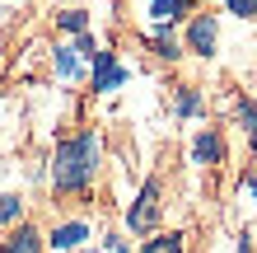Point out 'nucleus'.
I'll use <instances>...</instances> for the list:
<instances>
[{
    "instance_id": "obj_1",
    "label": "nucleus",
    "mask_w": 257,
    "mask_h": 253,
    "mask_svg": "<svg viewBox=\"0 0 257 253\" xmlns=\"http://www.w3.org/2000/svg\"><path fill=\"white\" fill-rule=\"evenodd\" d=\"M94 174H98V131H80V136L56 145V155H52L56 192H80L94 183Z\"/></svg>"
},
{
    "instance_id": "obj_2",
    "label": "nucleus",
    "mask_w": 257,
    "mask_h": 253,
    "mask_svg": "<svg viewBox=\"0 0 257 253\" xmlns=\"http://www.w3.org/2000/svg\"><path fill=\"white\" fill-rule=\"evenodd\" d=\"M155 220H159V178H150L141 188V197H136V206L126 211V225L136 234H145V230H155Z\"/></svg>"
},
{
    "instance_id": "obj_3",
    "label": "nucleus",
    "mask_w": 257,
    "mask_h": 253,
    "mask_svg": "<svg viewBox=\"0 0 257 253\" xmlns=\"http://www.w3.org/2000/svg\"><path fill=\"white\" fill-rule=\"evenodd\" d=\"M215 38H220L215 14H196V19L187 24V47H192L196 56H210V52H215Z\"/></svg>"
},
{
    "instance_id": "obj_4",
    "label": "nucleus",
    "mask_w": 257,
    "mask_h": 253,
    "mask_svg": "<svg viewBox=\"0 0 257 253\" xmlns=\"http://www.w3.org/2000/svg\"><path fill=\"white\" fill-rule=\"evenodd\" d=\"M117 85H126V66L117 61L112 52H98L94 56V89L108 94V89H117Z\"/></svg>"
},
{
    "instance_id": "obj_5",
    "label": "nucleus",
    "mask_w": 257,
    "mask_h": 253,
    "mask_svg": "<svg viewBox=\"0 0 257 253\" xmlns=\"http://www.w3.org/2000/svg\"><path fill=\"white\" fill-rule=\"evenodd\" d=\"M0 253H42V234H38L33 225H19V230L5 239V248H0Z\"/></svg>"
},
{
    "instance_id": "obj_6",
    "label": "nucleus",
    "mask_w": 257,
    "mask_h": 253,
    "mask_svg": "<svg viewBox=\"0 0 257 253\" xmlns=\"http://www.w3.org/2000/svg\"><path fill=\"white\" fill-rule=\"evenodd\" d=\"M89 239V225L84 220H70V225H56L52 230V248H80Z\"/></svg>"
},
{
    "instance_id": "obj_7",
    "label": "nucleus",
    "mask_w": 257,
    "mask_h": 253,
    "mask_svg": "<svg viewBox=\"0 0 257 253\" xmlns=\"http://www.w3.org/2000/svg\"><path fill=\"white\" fill-rule=\"evenodd\" d=\"M192 159H196V164H215V159H220V136H215V131H201V136L192 141Z\"/></svg>"
},
{
    "instance_id": "obj_8",
    "label": "nucleus",
    "mask_w": 257,
    "mask_h": 253,
    "mask_svg": "<svg viewBox=\"0 0 257 253\" xmlns=\"http://www.w3.org/2000/svg\"><path fill=\"white\" fill-rule=\"evenodd\" d=\"M238 122L248 127V145L257 150V103L252 99H238Z\"/></svg>"
},
{
    "instance_id": "obj_9",
    "label": "nucleus",
    "mask_w": 257,
    "mask_h": 253,
    "mask_svg": "<svg viewBox=\"0 0 257 253\" xmlns=\"http://www.w3.org/2000/svg\"><path fill=\"white\" fill-rule=\"evenodd\" d=\"M150 14H155V24H173L183 14V0H150Z\"/></svg>"
},
{
    "instance_id": "obj_10",
    "label": "nucleus",
    "mask_w": 257,
    "mask_h": 253,
    "mask_svg": "<svg viewBox=\"0 0 257 253\" xmlns=\"http://www.w3.org/2000/svg\"><path fill=\"white\" fill-rule=\"evenodd\" d=\"M19 216H24V202L14 192H0V225H14Z\"/></svg>"
},
{
    "instance_id": "obj_11",
    "label": "nucleus",
    "mask_w": 257,
    "mask_h": 253,
    "mask_svg": "<svg viewBox=\"0 0 257 253\" xmlns=\"http://www.w3.org/2000/svg\"><path fill=\"white\" fill-rule=\"evenodd\" d=\"M56 75H61V80H75V75H80V61H75V47H61V52H56Z\"/></svg>"
},
{
    "instance_id": "obj_12",
    "label": "nucleus",
    "mask_w": 257,
    "mask_h": 253,
    "mask_svg": "<svg viewBox=\"0 0 257 253\" xmlns=\"http://www.w3.org/2000/svg\"><path fill=\"white\" fill-rule=\"evenodd\" d=\"M155 52H159V56H169V61H173V56H183V52H178V42H173V33H169V24H159V28H155Z\"/></svg>"
},
{
    "instance_id": "obj_13",
    "label": "nucleus",
    "mask_w": 257,
    "mask_h": 253,
    "mask_svg": "<svg viewBox=\"0 0 257 253\" xmlns=\"http://www.w3.org/2000/svg\"><path fill=\"white\" fill-rule=\"evenodd\" d=\"M141 253H183V234H159V239H150Z\"/></svg>"
},
{
    "instance_id": "obj_14",
    "label": "nucleus",
    "mask_w": 257,
    "mask_h": 253,
    "mask_svg": "<svg viewBox=\"0 0 257 253\" xmlns=\"http://www.w3.org/2000/svg\"><path fill=\"white\" fill-rule=\"evenodd\" d=\"M178 113H183V117L201 113V94H196V89H183V94H178Z\"/></svg>"
},
{
    "instance_id": "obj_15",
    "label": "nucleus",
    "mask_w": 257,
    "mask_h": 253,
    "mask_svg": "<svg viewBox=\"0 0 257 253\" xmlns=\"http://www.w3.org/2000/svg\"><path fill=\"white\" fill-rule=\"evenodd\" d=\"M61 28H66V33H84V28H89L84 10H66V14H61Z\"/></svg>"
},
{
    "instance_id": "obj_16",
    "label": "nucleus",
    "mask_w": 257,
    "mask_h": 253,
    "mask_svg": "<svg viewBox=\"0 0 257 253\" xmlns=\"http://www.w3.org/2000/svg\"><path fill=\"white\" fill-rule=\"evenodd\" d=\"M224 10L238 14V19H252V14H257V0H224Z\"/></svg>"
},
{
    "instance_id": "obj_17",
    "label": "nucleus",
    "mask_w": 257,
    "mask_h": 253,
    "mask_svg": "<svg viewBox=\"0 0 257 253\" xmlns=\"http://www.w3.org/2000/svg\"><path fill=\"white\" fill-rule=\"evenodd\" d=\"M75 52H80V56H89V61L98 56V47H94V38H89V33H80V42H75Z\"/></svg>"
},
{
    "instance_id": "obj_18",
    "label": "nucleus",
    "mask_w": 257,
    "mask_h": 253,
    "mask_svg": "<svg viewBox=\"0 0 257 253\" xmlns=\"http://www.w3.org/2000/svg\"><path fill=\"white\" fill-rule=\"evenodd\" d=\"M108 253H126V239H117V234H112V239H108Z\"/></svg>"
},
{
    "instance_id": "obj_19",
    "label": "nucleus",
    "mask_w": 257,
    "mask_h": 253,
    "mask_svg": "<svg viewBox=\"0 0 257 253\" xmlns=\"http://www.w3.org/2000/svg\"><path fill=\"white\" fill-rule=\"evenodd\" d=\"M252 197H257V174H252Z\"/></svg>"
},
{
    "instance_id": "obj_20",
    "label": "nucleus",
    "mask_w": 257,
    "mask_h": 253,
    "mask_svg": "<svg viewBox=\"0 0 257 253\" xmlns=\"http://www.w3.org/2000/svg\"><path fill=\"white\" fill-rule=\"evenodd\" d=\"M80 253H89V248H80Z\"/></svg>"
}]
</instances>
